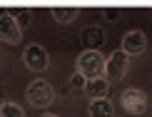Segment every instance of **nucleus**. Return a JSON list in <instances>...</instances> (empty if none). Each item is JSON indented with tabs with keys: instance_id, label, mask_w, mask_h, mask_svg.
<instances>
[{
	"instance_id": "nucleus-2",
	"label": "nucleus",
	"mask_w": 152,
	"mask_h": 117,
	"mask_svg": "<svg viewBox=\"0 0 152 117\" xmlns=\"http://www.w3.org/2000/svg\"><path fill=\"white\" fill-rule=\"evenodd\" d=\"M120 105H122V110H125L127 115L140 117V115L147 112L150 100H147V95H145L142 90H137V87H127V90H122V95H120Z\"/></svg>"
},
{
	"instance_id": "nucleus-15",
	"label": "nucleus",
	"mask_w": 152,
	"mask_h": 117,
	"mask_svg": "<svg viewBox=\"0 0 152 117\" xmlns=\"http://www.w3.org/2000/svg\"><path fill=\"white\" fill-rule=\"evenodd\" d=\"M102 12H105V18H107L110 23L120 20V10H117V8H110V5H107V8H102Z\"/></svg>"
},
{
	"instance_id": "nucleus-3",
	"label": "nucleus",
	"mask_w": 152,
	"mask_h": 117,
	"mask_svg": "<svg viewBox=\"0 0 152 117\" xmlns=\"http://www.w3.org/2000/svg\"><path fill=\"white\" fill-rule=\"evenodd\" d=\"M127 70H130V57L122 53V50H115V53H110L105 57V72L102 77L107 82H117V80H122L125 75H127Z\"/></svg>"
},
{
	"instance_id": "nucleus-13",
	"label": "nucleus",
	"mask_w": 152,
	"mask_h": 117,
	"mask_svg": "<svg viewBox=\"0 0 152 117\" xmlns=\"http://www.w3.org/2000/svg\"><path fill=\"white\" fill-rule=\"evenodd\" d=\"M10 15L15 18V23L20 25V30H23V28H28V25H30V10H28V8H20L18 12H10Z\"/></svg>"
},
{
	"instance_id": "nucleus-5",
	"label": "nucleus",
	"mask_w": 152,
	"mask_h": 117,
	"mask_svg": "<svg viewBox=\"0 0 152 117\" xmlns=\"http://www.w3.org/2000/svg\"><path fill=\"white\" fill-rule=\"evenodd\" d=\"M23 62H25V67L33 70V72H45V70L50 67V55H48V50L42 48V45L33 42V45H28V48H25Z\"/></svg>"
},
{
	"instance_id": "nucleus-9",
	"label": "nucleus",
	"mask_w": 152,
	"mask_h": 117,
	"mask_svg": "<svg viewBox=\"0 0 152 117\" xmlns=\"http://www.w3.org/2000/svg\"><path fill=\"white\" fill-rule=\"evenodd\" d=\"M82 40H85L87 45V50H100L105 45V30L102 28H97V25H87L85 30H82Z\"/></svg>"
},
{
	"instance_id": "nucleus-8",
	"label": "nucleus",
	"mask_w": 152,
	"mask_h": 117,
	"mask_svg": "<svg viewBox=\"0 0 152 117\" xmlns=\"http://www.w3.org/2000/svg\"><path fill=\"white\" fill-rule=\"evenodd\" d=\"M50 15H53V20L58 25H70L80 15V8L77 5H53L50 8Z\"/></svg>"
},
{
	"instance_id": "nucleus-4",
	"label": "nucleus",
	"mask_w": 152,
	"mask_h": 117,
	"mask_svg": "<svg viewBox=\"0 0 152 117\" xmlns=\"http://www.w3.org/2000/svg\"><path fill=\"white\" fill-rule=\"evenodd\" d=\"M25 97H28V102L33 107H48L55 100V90L48 80H33L25 90Z\"/></svg>"
},
{
	"instance_id": "nucleus-7",
	"label": "nucleus",
	"mask_w": 152,
	"mask_h": 117,
	"mask_svg": "<svg viewBox=\"0 0 152 117\" xmlns=\"http://www.w3.org/2000/svg\"><path fill=\"white\" fill-rule=\"evenodd\" d=\"M122 50L127 57H137V55H142L145 50H147V35H145L142 30H127L125 32V37H122Z\"/></svg>"
},
{
	"instance_id": "nucleus-11",
	"label": "nucleus",
	"mask_w": 152,
	"mask_h": 117,
	"mask_svg": "<svg viewBox=\"0 0 152 117\" xmlns=\"http://www.w3.org/2000/svg\"><path fill=\"white\" fill-rule=\"evenodd\" d=\"M87 115L90 117H115V107H112V102L107 97H100V100H90Z\"/></svg>"
},
{
	"instance_id": "nucleus-10",
	"label": "nucleus",
	"mask_w": 152,
	"mask_h": 117,
	"mask_svg": "<svg viewBox=\"0 0 152 117\" xmlns=\"http://www.w3.org/2000/svg\"><path fill=\"white\" fill-rule=\"evenodd\" d=\"M82 92L90 97V100L107 97V92H110V82H107L105 77H95V80H87V82H85V87H82Z\"/></svg>"
},
{
	"instance_id": "nucleus-12",
	"label": "nucleus",
	"mask_w": 152,
	"mask_h": 117,
	"mask_svg": "<svg viewBox=\"0 0 152 117\" xmlns=\"http://www.w3.org/2000/svg\"><path fill=\"white\" fill-rule=\"evenodd\" d=\"M0 117H25V110L18 102H3L0 105Z\"/></svg>"
},
{
	"instance_id": "nucleus-1",
	"label": "nucleus",
	"mask_w": 152,
	"mask_h": 117,
	"mask_svg": "<svg viewBox=\"0 0 152 117\" xmlns=\"http://www.w3.org/2000/svg\"><path fill=\"white\" fill-rule=\"evenodd\" d=\"M75 72H80L85 80L102 77L105 72V55L100 50H82L75 60Z\"/></svg>"
},
{
	"instance_id": "nucleus-14",
	"label": "nucleus",
	"mask_w": 152,
	"mask_h": 117,
	"mask_svg": "<svg viewBox=\"0 0 152 117\" xmlns=\"http://www.w3.org/2000/svg\"><path fill=\"white\" fill-rule=\"evenodd\" d=\"M85 82H87V80H85V77H82L80 72H72V77H70V85H72L75 90H82V87H85Z\"/></svg>"
},
{
	"instance_id": "nucleus-16",
	"label": "nucleus",
	"mask_w": 152,
	"mask_h": 117,
	"mask_svg": "<svg viewBox=\"0 0 152 117\" xmlns=\"http://www.w3.org/2000/svg\"><path fill=\"white\" fill-rule=\"evenodd\" d=\"M40 117H58V115H53V112H45V115H40Z\"/></svg>"
},
{
	"instance_id": "nucleus-6",
	"label": "nucleus",
	"mask_w": 152,
	"mask_h": 117,
	"mask_svg": "<svg viewBox=\"0 0 152 117\" xmlns=\"http://www.w3.org/2000/svg\"><path fill=\"white\" fill-rule=\"evenodd\" d=\"M3 42H8V45H20L23 42V30L8 10L0 12V45Z\"/></svg>"
}]
</instances>
